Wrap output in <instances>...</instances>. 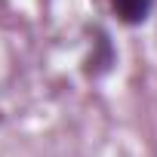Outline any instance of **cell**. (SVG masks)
Here are the masks:
<instances>
[{"label": "cell", "mask_w": 157, "mask_h": 157, "mask_svg": "<svg viewBox=\"0 0 157 157\" xmlns=\"http://www.w3.org/2000/svg\"><path fill=\"white\" fill-rule=\"evenodd\" d=\"M154 3H157V0H108L111 13H114L117 22L126 25V28L145 25V22L151 19V13H154Z\"/></svg>", "instance_id": "1"}]
</instances>
